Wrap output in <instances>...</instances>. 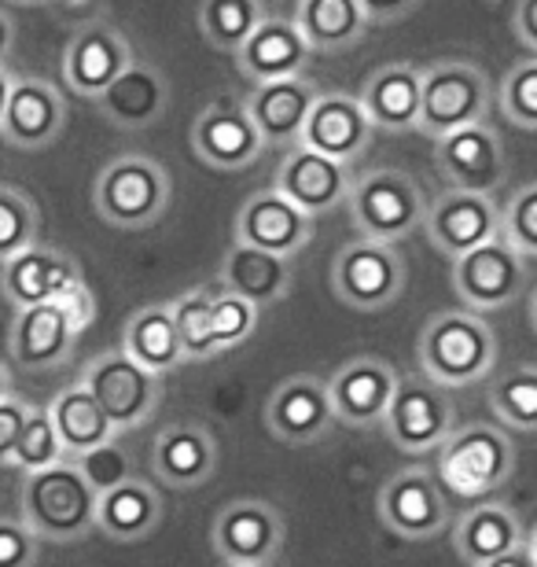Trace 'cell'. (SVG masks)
Masks as SVG:
<instances>
[{
  "instance_id": "1",
  "label": "cell",
  "mask_w": 537,
  "mask_h": 567,
  "mask_svg": "<svg viewBox=\"0 0 537 567\" xmlns=\"http://www.w3.org/2000/svg\"><path fill=\"white\" fill-rule=\"evenodd\" d=\"M416 365L427 380L442 388H467L483 380L497 365V336L472 310H445L434 313L420 332Z\"/></svg>"
},
{
  "instance_id": "2",
  "label": "cell",
  "mask_w": 537,
  "mask_h": 567,
  "mask_svg": "<svg viewBox=\"0 0 537 567\" xmlns=\"http://www.w3.org/2000/svg\"><path fill=\"white\" fill-rule=\"evenodd\" d=\"M100 494L85 483L74 461H60L52 468L27 472L22 480V524L41 542H78L96 530Z\"/></svg>"
},
{
  "instance_id": "3",
  "label": "cell",
  "mask_w": 537,
  "mask_h": 567,
  "mask_svg": "<svg viewBox=\"0 0 537 567\" xmlns=\"http://www.w3.org/2000/svg\"><path fill=\"white\" fill-rule=\"evenodd\" d=\"M347 207L361 236L383 244H402L405 236L424 229L427 196L413 174H405L397 166H375L350 181Z\"/></svg>"
},
{
  "instance_id": "4",
  "label": "cell",
  "mask_w": 537,
  "mask_h": 567,
  "mask_svg": "<svg viewBox=\"0 0 537 567\" xmlns=\"http://www.w3.org/2000/svg\"><path fill=\"white\" fill-rule=\"evenodd\" d=\"M169 174L152 155H118L100 169L93 207L114 229H152L169 207Z\"/></svg>"
},
{
  "instance_id": "5",
  "label": "cell",
  "mask_w": 537,
  "mask_h": 567,
  "mask_svg": "<svg viewBox=\"0 0 537 567\" xmlns=\"http://www.w3.org/2000/svg\"><path fill=\"white\" fill-rule=\"evenodd\" d=\"M489 115V78L478 63L442 60L424 71L416 130L431 141L450 137L453 130L475 126Z\"/></svg>"
},
{
  "instance_id": "6",
  "label": "cell",
  "mask_w": 537,
  "mask_h": 567,
  "mask_svg": "<svg viewBox=\"0 0 537 567\" xmlns=\"http://www.w3.org/2000/svg\"><path fill=\"white\" fill-rule=\"evenodd\" d=\"M82 383L100 402V410L107 413V421L118 435L144 427L155 416L158 402H163V377L136 365L125 350H104V354H96L85 365Z\"/></svg>"
},
{
  "instance_id": "7",
  "label": "cell",
  "mask_w": 537,
  "mask_h": 567,
  "mask_svg": "<svg viewBox=\"0 0 537 567\" xmlns=\"http://www.w3.org/2000/svg\"><path fill=\"white\" fill-rule=\"evenodd\" d=\"M331 291L350 310H386L405 291V258L397 244L369 240V236L347 244L331 258Z\"/></svg>"
},
{
  "instance_id": "8",
  "label": "cell",
  "mask_w": 537,
  "mask_h": 567,
  "mask_svg": "<svg viewBox=\"0 0 537 567\" xmlns=\"http://www.w3.org/2000/svg\"><path fill=\"white\" fill-rule=\"evenodd\" d=\"M438 472L456 494L475 497L486 491L505 486V480L516 472V446L500 427L494 424H467L456 427L438 446Z\"/></svg>"
},
{
  "instance_id": "9",
  "label": "cell",
  "mask_w": 537,
  "mask_h": 567,
  "mask_svg": "<svg viewBox=\"0 0 537 567\" xmlns=\"http://www.w3.org/2000/svg\"><path fill=\"white\" fill-rule=\"evenodd\" d=\"M380 424L402 453L438 450L456 431V405L450 399V388L427 380L424 372L402 377Z\"/></svg>"
},
{
  "instance_id": "10",
  "label": "cell",
  "mask_w": 537,
  "mask_h": 567,
  "mask_svg": "<svg viewBox=\"0 0 537 567\" xmlns=\"http://www.w3.org/2000/svg\"><path fill=\"white\" fill-rule=\"evenodd\" d=\"M375 513H380L383 527L405 542H427L442 535L453 524L450 497L438 475L431 468H402L380 486L375 497Z\"/></svg>"
},
{
  "instance_id": "11",
  "label": "cell",
  "mask_w": 537,
  "mask_h": 567,
  "mask_svg": "<svg viewBox=\"0 0 537 567\" xmlns=\"http://www.w3.org/2000/svg\"><path fill=\"white\" fill-rule=\"evenodd\" d=\"M527 262L505 236L453 258V291L472 313H494L523 291Z\"/></svg>"
},
{
  "instance_id": "12",
  "label": "cell",
  "mask_w": 537,
  "mask_h": 567,
  "mask_svg": "<svg viewBox=\"0 0 537 567\" xmlns=\"http://www.w3.org/2000/svg\"><path fill=\"white\" fill-rule=\"evenodd\" d=\"M283 538H288V527H283L280 508L258 497L225 505L210 527V546L225 564L272 567L283 553Z\"/></svg>"
},
{
  "instance_id": "13",
  "label": "cell",
  "mask_w": 537,
  "mask_h": 567,
  "mask_svg": "<svg viewBox=\"0 0 537 567\" xmlns=\"http://www.w3.org/2000/svg\"><path fill=\"white\" fill-rule=\"evenodd\" d=\"M434 166H438L445 188L494 196L508 177V152L494 126L475 122V126L453 130L450 137L434 141Z\"/></svg>"
},
{
  "instance_id": "14",
  "label": "cell",
  "mask_w": 537,
  "mask_h": 567,
  "mask_svg": "<svg viewBox=\"0 0 537 567\" xmlns=\"http://www.w3.org/2000/svg\"><path fill=\"white\" fill-rule=\"evenodd\" d=\"M424 233L434 251L445 258H461L475 247H483L500 236V210L497 203L483 196V192L464 188H442L438 196L427 203Z\"/></svg>"
},
{
  "instance_id": "15",
  "label": "cell",
  "mask_w": 537,
  "mask_h": 567,
  "mask_svg": "<svg viewBox=\"0 0 537 567\" xmlns=\"http://www.w3.org/2000/svg\"><path fill=\"white\" fill-rule=\"evenodd\" d=\"M313 218L283 199L277 188L250 192L244 207L236 210V244L258 247V251L295 258L313 244Z\"/></svg>"
},
{
  "instance_id": "16",
  "label": "cell",
  "mask_w": 537,
  "mask_h": 567,
  "mask_svg": "<svg viewBox=\"0 0 537 567\" xmlns=\"http://www.w3.org/2000/svg\"><path fill=\"white\" fill-rule=\"evenodd\" d=\"M397 380H402V372L383 358L361 354L342 361L328 380V399L331 410H335V421L350 427H375L394 399Z\"/></svg>"
},
{
  "instance_id": "17",
  "label": "cell",
  "mask_w": 537,
  "mask_h": 567,
  "mask_svg": "<svg viewBox=\"0 0 537 567\" xmlns=\"http://www.w3.org/2000/svg\"><path fill=\"white\" fill-rule=\"evenodd\" d=\"M266 427L283 446H313V442L328 439L335 427L328 380L306 377V372L283 380L266 402Z\"/></svg>"
},
{
  "instance_id": "18",
  "label": "cell",
  "mask_w": 537,
  "mask_h": 567,
  "mask_svg": "<svg viewBox=\"0 0 537 567\" xmlns=\"http://www.w3.org/2000/svg\"><path fill=\"white\" fill-rule=\"evenodd\" d=\"M350 181V166H342L306 144H295L280 158L277 174H272V188L310 214V218H321V214L335 210L339 203H347Z\"/></svg>"
},
{
  "instance_id": "19",
  "label": "cell",
  "mask_w": 537,
  "mask_h": 567,
  "mask_svg": "<svg viewBox=\"0 0 537 567\" xmlns=\"http://www.w3.org/2000/svg\"><path fill=\"white\" fill-rule=\"evenodd\" d=\"M66 126V100L52 82L44 78H16L0 118V141L19 147V152H41L60 141Z\"/></svg>"
},
{
  "instance_id": "20",
  "label": "cell",
  "mask_w": 537,
  "mask_h": 567,
  "mask_svg": "<svg viewBox=\"0 0 537 567\" xmlns=\"http://www.w3.org/2000/svg\"><path fill=\"white\" fill-rule=\"evenodd\" d=\"M266 147L269 144L261 141L244 104H210L199 111L196 126H192V152L210 169L236 174V169L255 166Z\"/></svg>"
},
{
  "instance_id": "21",
  "label": "cell",
  "mask_w": 537,
  "mask_h": 567,
  "mask_svg": "<svg viewBox=\"0 0 537 567\" xmlns=\"http://www.w3.org/2000/svg\"><path fill=\"white\" fill-rule=\"evenodd\" d=\"M372 118L358 96L350 93H321L313 100L310 118H306L302 141L306 147L335 158L342 166H353L372 144Z\"/></svg>"
},
{
  "instance_id": "22",
  "label": "cell",
  "mask_w": 537,
  "mask_h": 567,
  "mask_svg": "<svg viewBox=\"0 0 537 567\" xmlns=\"http://www.w3.org/2000/svg\"><path fill=\"white\" fill-rule=\"evenodd\" d=\"M133 60V44L111 22H85L63 52V78L78 96L96 100Z\"/></svg>"
},
{
  "instance_id": "23",
  "label": "cell",
  "mask_w": 537,
  "mask_h": 567,
  "mask_svg": "<svg viewBox=\"0 0 537 567\" xmlns=\"http://www.w3.org/2000/svg\"><path fill=\"white\" fill-rule=\"evenodd\" d=\"M78 328L66 317L60 302H41V306H27V310L16 313L8 332V354L22 372H49L60 369L71 350L78 343Z\"/></svg>"
},
{
  "instance_id": "24",
  "label": "cell",
  "mask_w": 537,
  "mask_h": 567,
  "mask_svg": "<svg viewBox=\"0 0 537 567\" xmlns=\"http://www.w3.org/2000/svg\"><path fill=\"white\" fill-rule=\"evenodd\" d=\"M82 284V269L66 251H55V247H41L33 244L22 255L8 258L0 266V295L16 306V310H27V306H41V302H55L60 295H66Z\"/></svg>"
},
{
  "instance_id": "25",
  "label": "cell",
  "mask_w": 537,
  "mask_h": 567,
  "mask_svg": "<svg viewBox=\"0 0 537 567\" xmlns=\"http://www.w3.org/2000/svg\"><path fill=\"white\" fill-rule=\"evenodd\" d=\"M217 468V439L203 424H166L152 442V472L169 491H196Z\"/></svg>"
},
{
  "instance_id": "26",
  "label": "cell",
  "mask_w": 537,
  "mask_h": 567,
  "mask_svg": "<svg viewBox=\"0 0 537 567\" xmlns=\"http://www.w3.org/2000/svg\"><path fill=\"white\" fill-rule=\"evenodd\" d=\"M93 104L100 107L111 126L118 130H147L166 115L169 104V82L166 74L152 63L133 60L114 82L100 93Z\"/></svg>"
},
{
  "instance_id": "27",
  "label": "cell",
  "mask_w": 537,
  "mask_h": 567,
  "mask_svg": "<svg viewBox=\"0 0 537 567\" xmlns=\"http://www.w3.org/2000/svg\"><path fill=\"white\" fill-rule=\"evenodd\" d=\"M310 49H306L295 19L266 16L258 22V30L250 33L244 49L236 52L239 74L250 78L255 85L280 82V78H299L310 66Z\"/></svg>"
},
{
  "instance_id": "28",
  "label": "cell",
  "mask_w": 537,
  "mask_h": 567,
  "mask_svg": "<svg viewBox=\"0 0 537 567\" xmlns=\"http://www.w3.org/2000/svg\"><path fill=\"white\" fill-rule=\"evenodd\" d=\"M321 96L317 85L306 74L299 78H280V82L255 85V93L244 100L250 122L258 126L266 144H299L306 118H310L313 100Z\"/></svg>"
},
{
  "instance_id": "29",
  "label": "cell",
  "mask_w": 537,
  "mask_h": 567,
  "mask_svg": "<svg viewBox=\"0 0 537 567\" xmlns=\"http://www.w3.org/2000/svg\"><path fill=\"white\" fill-rule=\"evenodd\" d=\"M424 71L416 63H383L364 78L358 100L369 111L372 126L386 133H409L420 122Z\"/></svg>"
},
{
  "instance_id": "30",
  "label": "cell",
  "mask_w": 537,
  "mask_h": 567,
  "mask_svg": "<svg viewBox=\"0 0 537 567\" xmlns=\"http://www.w3.org/2000/svg\"><path fill=\"white\" fill-rule=\"evenodd\" d=\"M217 284H221V291L239 295L258 310H269L291 291V258L233 244L225 251L221 266H217Z\"/></svg>"
},
{
  "instance_id": "31",
  "label": "cell",
  "mask_w": 537,
  "mask_h": 567,
  "mask_svg": "<svg viewBox=\"0 0 537 567\" xmlns=\"http://www.w3.org/2000/svg\"><path fill=\"white\" fill-rule=\"evenodd\" d=\"M163 494L147 480H125L114 491H104L96 502V530H104L111 542H141L163 524Z\"/></svg>"
},
{
  "instance_id": "32",
  "label": "cell",
  "mask_w": 537,
  "mask_h": 567,
  "mask_svg": "<svg viewBox=\"0 0 537 567\" xmlns=\"http://www.w3.org/2000/svg\"><path fill=\"white\" fill-rule=\"evenodd\" d=\"M519 542H523V524H519L516 508H508L500 502H483V505L467 508L453 524V549L467 567L494 560L500 553H508L512 546H519Z\"/></svg>"
},
{
  "instance_id": "33",
  "label": "cell",
  "mask_w": 537,
  "mask_h": 567,
  "mask_svg": "<svg viewBox=\"0 0 537 567\" xmlns=\"http://www.w3.org/2000/svg\"><path fill=\"white\" fill-rule=\"evenodd\" d=\"M295 27H299L310 52H350L364 38L369 19L358 0H299L295 4Z\"/></svg>"
},
{
  "instance_id": "34",
  "label": "cell",
  "mask_w": 537,
  "mask_h": 567,
  "mask_svg": "<svg viewBox=\"0 0 537 567\" xmlns=\"http://www.w3.org/2000/svg\"><path fill=\"white\" fill-rule=\"evenodd\" d=\"M49 413H52L55 431H60L66 461H78L82 453L104 446V442H111V439H118V431L111 427L107 413L100 410V402L89 394V388L82 380L55 394V399L49 402Z\"/></svg>"
},
{
  "instance_id": "35",
  "label": "cell",
  "mask_w": 537,
  "mask_h": 567,
  "mask_svg": "<svg viewBox=\"0 0 537 567\" xmlns=\"http://www.w3.org/2000/svg\"><path fill=\"white\" fill-rule=\"evenodd\" d=\"M122 350L136 361V365L155 372V377H166V372L185 365V350H180L174 317H169V302L166 306H141V310L125 321Z\"/></svg>"
},
{
  "instance_id": "36",
  "label": "cell",
  "mask_w": 537,
  "mask_h": 567,
  "mask_svg": "<svg viewBox=\"0 0 537 567\" xmlns=\"http://www.w3.org/2000/svg\"><path fill=\"white\" fill-rule=\"evenodd\" d=\"M261 19H266L261 0H203L199 4V33L210 49L228 55L244 49Z\"/></svg>"
},
{
  "instance_id": "37",
  "label": "cell",
  "mask_w": 537,
  "mask_h": 567,
  "mask_svg": "<svg viewBox=\"0 0 537 567\" xmlns=\"http://www.w3.org/2000/svg\"><path fill=\"white\" fill-rule=\"evenodd\" d=\"M489 410L508 431L537 435V365H516L489 383Z\"/></svg>"
},
{
  "instance_id": "38",
  "label": "cell",
  "mask_w": 537,
  "mask_h": 567,
  "mask_svg": "<svg viewBox=\"0 0 537 567\" xmlns=\"http://www.w3.org/2000/svg\"><path fill=\"white\" fill-rule=\"evenodd\" d=\"M210 302L214 295L210 291H185L169 302V317H174V328H177V339H180V350H185V361H207L214 354H221L214 343V324H210Z\"/></svg>"
},
{
  "instance_id": "39",
  "label": "cell",
  "mask_w": 537,
  "mask_h": 567,
  "mask_svg": "<svg viewBox=\"0 0 537 567\" xmlns=\"http://www.w3.org/2000/svg\"><path fill=\"white\" fill-rule=\"evenodd\" d=\"M66 461V450L60 442V431L52 424V413L49 405H30L27 413V424L19 431V442H16V453H11V464L22 472H41V468H52V464Z\"/></svg>"
},
{
  "instance_id": "40",
  "label": "cell",
  "mask_w": 537,
  "mask_h": 567,
  "mask_svg": "<svg viewBox=\"0 0 537 567\" xmlns=\"http://www.w3.org/2000/svg\"><path fill=\"white\" fill-rule=\"evenodd\" d=\"M38 207L22 188L0 185V266L38 244Z\"/></svg>"
},
{
  "instance_id": "41",
  "label": "cell",
  "mask_w": 537,
  "mask_h": 567,
  "mask_svg": "<svg viewBox=\"0 0 537 567\" xmlns=\"http://www.w3.org/2000/svg\"><path fill=\"white\" fill-rule=\"evenodd\" d=\"M500 115L519 130H537V55L516 63L497 93Z\"/></svg>"
},
{
  "instance_id": "42",
  "label": "cell",
  "mask_w": 537,
  "mask_h": 567,
  "mask_svg": "<svg viewBox=\"0 0 537 567\" xmlns=\"http://www.w3.org/2000/svg\"><path fill=\"white\" fill-rule=\"evenodd\" d=\"M258 306H250L247 299H239V295H214L210 302V324H214V343L217 350H233L239 343H247L250 336H255L258 328Z\"/></svg>"
},
{
  "instance_id": "43",
  "label": "cell",
  "mask_w": 537,
  "mask_h": 567,
  "mask_svg": "<svg viewBox=\"0 0 537 567\" xmlns=\"http://www.w3.org/2000/svg\"><path fill=\"white\" fill-rule=\"evenodd\" d=\"M500 236L523 258H537V181L512 192V199L500 210Z\"/></svg>"
},
{
  "instance_id": "44",
  "label": "cell",
  "mask_w": 537,
  "mask_h": 567,
  "mask_svg": "<svg viewBox=\"0 0 537 567\" xmlns=\"http://www.w3.org/2000/svg\"><path fill=\"white\" fill-rule=\"evenodd\" d=\"M74 464L82 468L85 483L93 486L96 494L114 491V486H122L125 480H133V461H130V453L118 446V439H111V442H104V446L82 453Z\"/></svg>"
},
{
  "instance_id": "45",
  "label": "cell",
  "mask_w": 537,
  "mask_h": 567,
  "mask_svg": "<svg viewBox=\"0 0 537 567\" xmlns=\"http://www.w3.org/2000/svg\"><path fill=\"white\" fill-rule=\"evenodd\" d=\"M41 538L22 524V516H0V567H33Z\"/></svg>"
},
{
  "instance_id": "46",
  "label": "cell",
  "mask_w": 537,
  "mask_h": 567,
  "mask_svg": "<svg viewBox=\"0 0 537 567\" xmlns=\"http://www.w3.org/2000/svg\"><path fill=\"white\" fill-rule=\"evenodd\" d=\"M27 413H30V402L19 399V394L0 399V464H11L19 431H22V424H27Z\"/></svg>"
},
{
  "instance_id": "47",
  "label": "cell",
  "mask_w": 537,
  "mask_h": 567,
  "mask_svg": "<svg viewBox=\"0 0 537 567\" xmlns=\"http://www.w3.org/2000/svg\"><path fill=\"white\" fill-rule=\"evenodd\" d=\"M364 8V19L369 27H394V22L409 19L413 11L424 4V0H358Z\"/></svg>"
},
{
  "instance_id": "48",
  "label": "cell",
  "mask_w": 537,
  "mask_h": 567,
  "mask_svg": "<svg viewBox=\"0 0 537 567\" xmlns=\"http://www.w3.org/2000/svg\"><path fill=\"white\" fill-rule=\"evenodd\" d=\"M55 302H60L63 310H66V317L74 321L78 332H85V328L96 321V299H93V291H89V284H85V280H82V284H74V288L66 291V295H60Z\"/></svg>"
},
{
  "instance_id": "49",
  "label": "cell",
  "mask_w": 537,
  "mask_h": 567,
  "mask_svg": "<svg viewBox=\"0 0 537 567\" xmlns=\"http://www.w3.org/2000/svg\"><path fill=\"white\" fill-rule=\"evenodd\" d=\"M512 30L516 38L537 52V0H516V11H512Z\"/></svg>"
},
{
  "instance_id": "50",
  "label": "cell",
  "mask_w": 537,
  "mask_h": 567,
  "mask_svg": "<svg viewBox=\"0 0 537 567\" xmlns=\"http://www.w3.org/2000/svg\"><path fill=\"white\" fill-rule=\"evenodd\" d=\"M478 567H537V557H534L530 542L523 538L519 546H512L508 553H500V557L486 560V564H478Z\"/></svg>"
},
{
  "instance_id": "51",
  "label": "cell",
  "mask_w": 537,
  "mask_h": 567,
  "mask_svg": "<svg viewBox=\"0 0 537 567\" xmlns=\"http://www.w3.org/2000/svg\"><path fill=\"white\" fill-rule=\"evenodd\" d=\"M11 49H16V22H11L4 11H0V66H4Z\"/></svg>"
},
{
  "instance_id": "52",
  "label": "cell",
  "mask_w": 537,
  "mask_h": 567,
  "mask_svg": "<svg viewBox=\"0 0 537 567\" xmlns=\"http://www.w3.org/2000/svg\"><path fill=\"white\" fill-rule=\"evenodd\" d=\"M11 85H16V74H11L8 66H0V118H4V107H8Z\"/></svg>"
},
{
  "instance_id": "53",
  "label": "cell",
  "mask_w": 537,
  "mask_h": 567,
  "mask_svg": "<svg viewBox=\"0 0 537 567\" xmlns=\"http://www.w3.org/2000/svg\"><path fill=\"white\" fill-rule=\"evenodd\" d=\"M8 394H16V391H11V372H8V365L0 361V399H8Z\"/></svg>"
},
{
  "instance_id": "54",
  "label": "cell",
  "mask_w": 537,
  "mask_h": 567,
  "mask_svg": "<svg viewBox=\"0 0 537 567\" xmlns=\"http://www.w3.org/2000/svg\"><path fill=\"white\" fill-rule=\"evenodd\" d=\"M530 324H534V332H537V288L530 295Z\"/></svg>"
},
{
  "instance_id": "55",
  "label": "cell",
  "mask_w": 537,
  "mask_h": 567,
  "mask_svg": "<svg viewBox=\"0 0 537 567\" xmlns=\"http://www.w3.org/2000/svg\"><path fill=\"white\" fill-rule=\"evenodd\" d=\"M527 542H530V549H534V557H537V527H534V535Z\"/></svg>"
},
{
  "instance_id": "56",
  "label": "cell",
  "mask_w": 537,
  "mask_h": 567,
  "mask_svg": "<svg viewBox=\"0 0 537 567\" xmlns=\"http://www.w3.org/2000/svg\"><path fill=\"white\" fill-rule=\"evenodd\" d=\"M11 4H44V0H11Z\"/></svg>"
},
{
  "instance_id": "57",
  "label": "cell",
  "mask_w": 537,
  "mask_h": 567,
  "mask_svg": "<svg viewBox=\"0 0 537 567\" xmlns=\"http://www.w3.org/2000/svg\"><path fill=\"white\" fill-rule=\"evenodd\" d=\"M225 567H250V564H225Z\"/></svg>"
}]
</instances>
